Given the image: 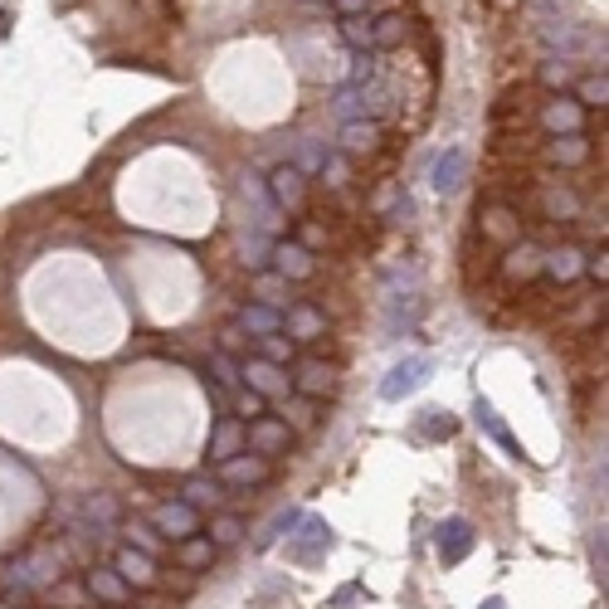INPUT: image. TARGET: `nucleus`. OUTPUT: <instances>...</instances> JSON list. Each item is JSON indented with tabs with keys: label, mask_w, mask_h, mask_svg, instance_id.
<instances>
[{
	"label": "nucleus",
	"mask_w": 609,
	"mask_h": 609,
	"mask_svg": "<svg viewBox=\"0 0 609 609\" xmlns=\"http://www.w3.org/2000/svg\"><path fill=\"white\" fill-rule=\"evenodd\" d=\"M244 439L254 444V454H278V449H288L293 429H288L283 419H254V424L244 429Z\"/></svg>",
	"instance_id": "15"
},
{
	"label": "nucleus",
	"mask_w": 609,
	"mask_h": 609,
	"mask_svg": "<svg viewBox=\"0 0 609 609\" xmlns=\"http://www.w3.org/2000/svg\"><path fill=\"white\" fill-rule=\"evenodd\" d=\"M83 590H88L93 600H108V605H127V600H132V585H127L113 566H88V571H83Z\"/></svg>",
	"instance_id": "10"
},
{
	"label": "nucleus",
	"mask_w": 609,
	"mask_h": 609,
	"mask_svg": "<svg viewBox=\"0 0 609 609\" xmlns=\"http://www.w3.org/2000/svg\"><path fill=\"white\" fill-rule=\"evenodd\" d=\"M371 30H376V44H400L405 39V15H385Z\"/></svg>",
	"instance_id": "34"
},
{
	"label": "nucleus",
	"mask_w": 609,
	"mask_h": 609,
	"mask_svg": "<svg viewBox=\"0 0 609 609\" xmlns=\"http://www.w3.org/2000/svg\"><path fill=\"white\" fill-rule=\"evenodd\" d=\"M288 381H293L298 395L317 400V395H327V390H332V366H327V361H317V356H303V361H298V376H288Z\"/></svg>",
	"instance_id": "14"
},
{
	"label": "nucleus",
	"mask_w": 609,
	"mask_h": 609,
	"mask_svg": "<svg viewBox=\"0 0 609 609\" xmlns=\"http://www.w3.org/2000/svg\"><path fill=\"white\" fill-rule=\"evenodd\" d=\"M210 366H215V385H220V390H239V366H234V361H229L225 351H215V361H210Z\"/></svg>",
	"instance_id": "32"
},
{
	"label": "nucleus",
	"mask_w": 609,
	"mask_h": 609,
	"mask_svg": "<svg viewBox=\"0 0 609 609\" xmlns=\"http://www.w3.org/2000/svg\"><path fill=\"white\" fill-rule=\"evenodd\" d=\"M113 571L132 585V590H147V585H156V556H147V551H132V546H122L113 556Z\"/></svg>",
	"instance_id": "12"
},
{
	"label": "nucleus",
	"mask_w": 609,
	"mask_h": 609,
	"mask_svg": "<svg viewBox=\"0 0 609 609\" xmlns=\"http://www.w3.org/2000/svg\"><path fill=\"white\" fill-rule=\"evenodd\" d=\"M181 561L195 566V571L210 566V561H215V541H210V536H186V541H181Z\"/></svg>",
	"instance_id": "26"
},
{
	"label": "nucleus",
	"mask_w": 609,
	"mask_h": 609,
	"mask_svg": "<svg viewBox=\"0 0 609 609\" xmlns=\"http://www.w3.org/2000/svg\"><path fill=\"white\" fill-rule=\"evenodd\" d=\"M220 346H225V356L229 351H244V346H249V332H244L239 322H229L225 332H220Z\"/></svg>",
	"instance_id": "40"
},
{
	"label": "nucleus",
	"mask_w": 609,
	"mask_h": 609,
	"mask_svg": "<svg viewBox=\"0 0 609 609\" xmlns=\"http://www.w3.org/2000/svg\"><path fill=\"white\" fill-rule=\"evenodd\" d=\"M298 522H303V512H298V507H288V512H278V517L268 522V532L259 536V546H273V541H283V536L293 532Z\"/></svg>",
	"instance_id": "30"
},
{
	"label": "nucleus",
	"mask_w": 609,
	"mask_h": 609,
	"mask_svg": "<svg viewBox=\"0 0 609 609\" xmlns=\"http://www.w3.org/2000/svg\"><path fill=\"white\" fill-rule=\"evenodd\" d=\"M283 327H288L293 342H317V337L327 332V317H322L317 307H293V312L283 317Z\"/></svg>",
	"instance_id": "17"
},
{
	"label": "nucleus",
	"mask_w": 609,
	"mask_h": 609,
	"mask_svg": "<svg viewBox=\"0 0 609 609\" xmlns=\"http://www.w3.org/2000/svg\"><path fill=\"white\" fill-rule=\"evenodd\" d=\"M541 268L561 283H571L575 273H585V254L580 249H556V254H541Z\"/></svg>",
	"instance_id": "21"
},
{
	"label": "nucleus",
	"mask_w": 609,
	"mask_h": 609,
	"mask_svg": "<svg viewBox=\"0 0 609 609\" xmlns=\"http://www.w3.org/2000/svg\"><path fill=\"white\" fill-rule=\"evenodd\" d=\"M10 571H15V580L25 590H54L64 580V551L59 546H39L25 561H10Z\"/></svg>",
	"instance_id": "1"
},
{
	"label": "nucleus",
	"mask_w": 609,
	"mask_h": 609,
	"mask_svg": "<svg viewBox=\"0 0 609 609\" xmlns=\"http://www.w3.org/2000/svg\"><path fill=\"white\" fill-rule=\"evenodd\" d=\"M312 400H307V395H298V400H293V405H288V419H283V424H288V429H307V424H312Z\"/></svg>",
	"instance_id": "37"
},
{
	"label": "nucleus",
	"mask_w": 609,
	"mask_h": 609,
	"mask_svg": "<svg viewBox=\"0 0 609 609\" xmlns=\"http://www.w3.org/2000/svg\"><path fill=\"white\" fill-rule=\"evenodd\" d=\"M239 327H244L249 337H273V332H283V317H278L268 303H254V307L239 312Z\"/></svg>",
	"instance_id": "20"
},
{
	"label": "nucleus",
	"mask_w": 609,
	"mask_h": 609,
	"mask_svg": "<svg viewBox=\"0 0 609 609\" xmlns=\"http://www.w3.org/2000/svg\"><path fill=\"white\" fill-rule=\"evenodd\" d=\"M322 176H327V186H346V161L342 156H327L322 161Z\"/></svg>",
	"instance_id": "42"
},
{
	"label": "nucleus",
	"mask_w": 609,
	"mask_h": 609,
	"mask_svg": "<svg viewBox=\"0 0 609 609\" xmlns=\"http://www.w3.org/2000/svg\"><path fill=\"white\" fill-rule=\"evenodd\" d=\"M268 478V458L264 454H234L220 463V478L215 483H234V488H254Z\"/></svg>",
	"instance_id": "11"
},
{
	"label": "nucleus",
	"mask_w": 609,
	"mask_h": 609,
	"mask_svg": "<svg viewBox=\"0 0 609 609\" xmlns=\"http://www.w3.org/2000/svg\"><path fill=\"white\" fill-rule=\"evenodd\" d=\"M478 609H507V605H502V600H497V595H493V600H483V605H478Z\"/></svg>",
	"instance_id": "46"
},
{
	"label": "nucleus",
	"mask_w": 609,
	"mask_h": 609,
	"mask_svg": "<svg viewBox=\"0 0 609 609\" xmlns=\"http://www.w3.org/2000/svg\"><path fill=\"white\" fill-rule=\"evenodd\" d=\"M49 595H54L59 605H83V595H88V590H83V585H64V580H59Z\"/></svg>",
	"instance_id": "41"
},
{
	"label": "nucleus",
	"mask_w": 609,
	"mask_h": 609,
	"mask_svg": "<svg viewBox=\"0 0 609 609\" xmlns=\"http://www.w3.org/2000/svg\"><path fill=\"white\" fill-rule=\"evenodd\" d=\"M239 381L249 385L254 395H264V400H278V395H288V371L283 366H273V361H264V356H249L244 366H239Z\"/></svg>",
	"instance_id": "5"
},
{
	"label": "nucleus",
	"mask_w": 609,
	"mask_h": 609,
	"mask_svg": "<svg viewBox=\"0 0 609 609\" xmlns=\"http://www.w3.org/2000/svg\"><path fill=\"white\" fill-rule=\"evenodd\" d=\"M88 512H93V517H103V522H113V517H117L113 497H88Z\"/></svg>",
	"instance_id": "44"
},
{
	"label": "nucleus",
	"mask_w": 609,
	"mask_h": 609,
	"mask_svg": "<svg viewBox=\"0 0 609 609\" xmlns=\"http://www.w3.org/2000/svg\"><path fill=\"white\" fill-rule=\"evenodd\" d=\"M322 161H327V147L322 142H303V156H298V171H322Z\"/></svg>",
	"instance_id": "38"
},
{
	"label": "nucleus",
	"mask_w": 609,
	"mask_h": 609,
	"mask_svg": "<svg viewBox=\"0 0 609 609\" xmlns=\"http://www.w3.org/2000/svg\"><path fill=\"white\" fill-rule=\"evenodd\" d=\"M473 415H478V424L488 429V439H497V444H502V449H507L512 458H522V444L512 439V429L502 424V415H497V410L488 405V400H478V405H473Z\"/></svg>",
	"instance_id": "19"
},
{
	"label": "nucleus",
	"mask_w": 609,
	"mask_h": 609,
	"mask_svg": "<svg viewBox=\"0 0 609 609\" xmlns=\"http://www.w3.org/2000/svg\"><path fill=\"white\" fill-rule=\"evenodd\" d=\"M152 527L161 536H171V541H186V536L200 532V517H195V507H186V502H161L152 512Z\"/></svg>",
	"instance_id": "7"
},
{
	"label": "nucleus",
	"mask_w": 609,
	"mask_h": 609,
	"mask_svg": "<svg viewBox=\"0 0 609 609\" xmlns=\"http://www.w3.org/2000/svg\"><path fill=\"white\" fill-rule=\"evenodd\" d=\"M468 166H473V161H468V152H463V147H449V152L434 161V171H429V186H434V195H454L458 186L468 181Z\"/></svg>",
	"instance_id": "8"
},
{
	"label": "nucleus",
	"mask_w": 609,
	"mask_h": 609,
	"mask_svg": "<svg viewBox=\"0 0 609 609\" xmlns=\"http://www.w3.org/2000/svg\"><path fill=\"white\" fill-rule=\"evenodd\" d=\"M268 259L278 264V273L283 278H293V283H303V278H312V249H303L298 239H273V249H268Z\"/></svg>",
	"instance_id": "9"
},
{
	"label": "nucleus",
	"mask_w": 609,
	"mask_h": 609,
	"mask_svg": "<svg viewBox=\"0 0 609 609\" xmlns=\"http://www.w3.org/2000/svg\"><path fill=\"white\" fill-rule=\"evenodd\" d=\"M332 551V527L322 522V517H303L293 532H288V561H298V566H312L317 556H327Z\"/></svg>",
	"instance_id": "2"
},
{
	"label": "nucleus",
	"mask_w": 609,
	"mask_h": 609,
	"mask_svg": "<svg viewBox=\"0 0 609 609\" xmlns=\"http://www.w3.org/2000/svg\"><path fill=\"white\" fill-rule=\"evenodd\" d=\"M541 127H546V132H556V137H561V132L575 137V132L585 127V108H580L575 98H551V103L541 108Z\"/></svg>",
	"instance_id": "13"
},
{
	"label": "nucleus",
	"mask_w": 609,
	"mask_h": 609,
	"mask_svg": "<svg viewBox=\"0 0 609 609\" xmlns=\"http://www.w3.org/2000/svg\"><path fill=\"white\" fill-rule=\"evenodd\" d=\"M366 5H371V0H337L342 15H366Z\"/></svg>",
	"instance_id": "45"
},
{
	"label": "nucleus",
	"mask_w": 609,
	"mask_h": 609,
	"mask_svg": "<svg viewBox=\"0 0 609 609\" xmlns=\"http://www.w3.org/2000/svg\"><path fill=\"white\" fill-rule=\"evenodd\" d=\"M371 25H376L371 15H346V20H342L346 44H356V49H366V54H371V49H376V30H371Z\"/></svg>",
	"instance_id": "24"
},
{
	"label": "nucleus",
	"mask_w": 609,
	"mask_h": 609,
	"mask_svg": "<svg viewBox=\"0 0 609 609\" xmlns=\"http://www.w3.org/2000/svg\"><path fill=\"white\" fill-rule=\"evenodd\" d=\"M541 83H551V88H566V83H571V69H566V64H546V69H541Z\"/></svg>",
	"instance_id": "43"
},
{
	"label": "nucleus",
	"mask_w": 609,
	"mask_h": 609,
	"mask_svg": "<svg viewBox=\"0 0 609 609\" xmlns=\"http://www.w3.org/2000/svg\"><path fill=\"white\" fill-rule=\"evenodd\" d=\"M268 200L278 205V210H298L307 200V176L298 166H273V176H268Z\"/></svg>",
	"instance_id": "6"
},
{
	"label": "nucleus",
	"mask_w": 609,
	"mask_h": 609,
	"mask_svg": "<svg viewBox=\"0 0 609 609\" xmlns=\"http://www.w3.org/2000/svg\"><path fill=\"white\" fill-rule=\"evenodd\" d=\"M536 268H541V249H532V244H522V249L507 254V273H512V278H527Z\"/></svg>",
	"instance_id": "28"
},
{
	"label": "nucleus",
	"mask_w": 609,
	"mask_h": 609,
	"mask_svg": "<svg viewBox=\"0 0 609 609\" xmlns=\"http://www.w3.org/2000/svg\"><path fill=\"white\" fill-rule=\"evenodd\" d=\"M371 78H376V54H361V59H356V69H351V83H346V88H366Z\"/></svg>",
	"instance_id": "39"
},
{
	"label": "nucleus",
	"mask_w": 609,
	"mask_h": 609,
	"mask_svg": "<svg viewBox=\"0 0 609 609\" xmlns=\"http://www.w3.org/2000/svg\"><path fill=\"white\" fill-rule=\"evenodd\" d=\"M122 536H127V546H132V551H147V556L161 551L156 527H152V522H142V517H127V522H122Z\"/></svg>",
	"instance_id": "22"
},
{
	"label": "nucleus",
	"mask_w": 609,
	"mask_h": 609,
	"mask_svg": "<svg viewBox=\"0 0 609 609\" xmlns=\"http://www.w3.org/2000/svg\"><path fill=\"white\" fill-rule=\"evenodd\" d=\"M234 419H249V424L264 419V395H254L249 385H239V390H234Z\"/></svg>",
	"instance_id": "27"
},
{
	"label": "nucleus",
	"mask_w": 609,
	"mask_h": 609,
	"mask_svg": "<svg viewBox=\"0 0 609 609\" xmlns=\"http://www.w3.org/2000/svg\"><path fill=\"white\" fill-rule=\"evenodd\" d=\"M419 429H424V434H434V439H439V434L449 439V434H454V419L444 415V410H424V419H419Z\"/></svg>",
	"instance_id": "36"
},
{
	"label": "nucleus",
	"mask_w": 609,
	"mask_h": 609,
	"mask_svg": "<svg viewBox=\"0 0 609 609\" xmlns=\"http://www.w3.org/2000/svg\"><path fill=\"white\" fill-rule=\"evenodd\" d=\"M585 103H590V108H605V103H609L605 74H600V78H585V83H580V108H585Z\"/></svg>",
	"instance_id": "33"
},
{
	"label": "nucleus",
	"mask_w": 609,
	"mask_h": 609,
	"mask_svg": "<svg viewBox=\"0 0 609 609\" xmlns=\"http://www.w3.org/2000/svg\"><path fill=\"white\" fill-rule=\"evenodd\" d=\"M434 376V356H405V361H395L390 366V376L381 381V400H405V395H415L419 385Z\"/></svg>",
	"instance_id": "3"
},
{
	"label": "nucleus",
	"mask_w": 609,
	"mask_h": 609,
	"mask_svg": "<svg viewBox=\"0 0 609 609\" xmlns=\"http://www.w3.org/2000/svg\"><path fill=\"white\" fill-rule=\"evenodd\" d=\"M259 356L273 361V366H288V361H293V337H278V332H273V337H259Z\"/></svg>",
	"instance_id": "29"
},
{
	"label": "nucleus",
	"mask_w": 609,
	"mask_h": 609,
	"mask_svg": "<svg viewBox=\"0 0 609 609\" xmlns=\"http://www.w3.org/2000/svg\"><path fill=\"white\" fill-rule=\"evenodd\" d=\"M210 541H215V551H220V546H234V541H239V536H244V522H239V517H234V512H215V517H210Z\"/></svg>",
	"instance_id": "25"
},
{
	"label": "nucleus",
	"mask_w": 609,
	"mask_h": 609,
	"mask_svg": "<svg viewBox=\"0 0 609 609\" xmlns=\"http://www.w3.org/2000/svg\"><path fill=\"white\" fill-rule=\"evenodd\" d=\"M239 444H244V424L234 415H220V424H215V434H210V458H234L239 454Z\"/></svg>",
	"instance_id": "18"
},
{
	"label": "nucleus",
	"mask_w": 609,
	"mask_h": 609,
	"mask_svg": "<svg viewBox=\"0 0 609 609\" xmlns=\"http://www.w3.org/2000/svg\"><path fill=\"white\" fill-rule=\"evenodd\" d=\"M376 142H381V122H376V117H346V127H342L346 152L366 156V152H376Z\"/></svg>",
	"instance_id": "16"
},
{
	"label": "nucleus",
	"mask_w": 609,
	"mask_h": 609,
	"mask_svg": "<svg viewBox=\"0 0 609 609\" xmlns=\"http://www.w3.org/2000/svg\"><path fill=\"white\" fill-rule=\"evenodd\" d=\"M546 210H551L556 220H571L575 210H580V200H575L571 191H551V195H546Z\"/></svg>",
	"instance_id": "35"
},
{
	"label": "nucleus",
	"mask_w": 609,
	"mask_h": 609,
	"mask_svg": "<svg viewBox=\"0 0 609 609\" xmlns=\"http://www.w3.org/2000/svg\"><path fill=\"white\" fill-rule=\"evenodd\" d=\"M181 502H186V507H195V512H200V507H220V483H215V478H191V483H186V488H181Z\"/></svg>",
	"instance_id": "23"
},
{
	"label": "nucleus",
	"mask_w": 609,
	"mask_h": 609,
	"mask_svg": "<svg viewBox=\"0 0 609 609\" xmlns=\"http://www.w3.org/2000/svg\"><path fill=\"white\" fill-rule=\"evenodd\" d=\"M551 156H556L561 166H580V161L590 156V147H585V142H580V132H575V137H561V142L551 147Z\"/></svg>",
	"instance_id": "31"
},
{
	"label": "nucleus",
	"mask_w": 609,
	"mask_h": 609,
	"mask_svg": "<svg viewBox=\"0 0 609 609\" xmlns=\"http://www.w3.org/2000/svg\"><path fill=\"white\" fill-rule=\"evenodd\" d=\"M473 522L468 517H444L439 527H434V551H439V561L444 566H458V561H468V551H473Z\"/></svg>",
	"instance_id": "4"
}]
</instances>
